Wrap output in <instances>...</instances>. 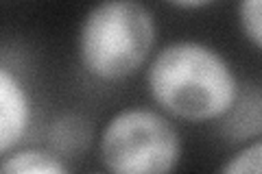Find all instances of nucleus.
<instances>
[{
    "mask_svg": "<svg viewBox=\"0 0 262 174\" xmlns=\"http://www.w3.org/2000/svg\"><path fill=\"white\" fill-rule=\"evenodd\" d=\"M219 174H262V139L249 142L221 165Z\"/></svg>",
    "mask_w": 262,
    "mask_h": 174,
    "instance_id": "6e6552de",
    "label": "nucleus"
},
{
    "mask_svg": "<svg viewBox=\"0 0 262 174\" xmlns=\"http://www.w3.org/2000/svg\"><path fill=\"white\" fill-rule=\"evenodd\" d=\"M146 87L160 111L186 122L221 120L241 96L238 77L214 46L170 41L151 59Z\"/></svg>",
    "mask_w": 262,
    "mask_h": 174,
    "instance_id": "f257e3e1",
    "label": "nucleus"
},
{
    "mask_svg": "<svg viewBox=\"0 0 262 174\" xmlns=\"http://www.w3.org/2000/svg\"><path fill=\"white\" fill-rule=\"evenodd\" d=\"M51 142L59 148V153L77 155L90 144V133L85 131V124L77 115H63L61 120L51 129Z\"/></svg>",
    "mask_w": 262,
    "mask_h": 174,
    "instance_id": "0eeeda50",
    "label": "nucleus"
},
{
    "mask_svg": "<svg viewBox=\"0 0 262 174\" xmlns=\"http://www.w3.org/2000/svg\"><path fill=\"white\" fill-rule=\"evenodd\" d=\"M155 37L158 24L146 5L136 0L94 5L79 27V61L103 83L125 81L146 63Z\"/></svg>",
    "mask_w": 262,
    "mask_h": 174,
    "instance_id": "f03ea898",
    "label": "nucleus"
},
{
    "mask_svg": "<svg viewBox=\"0 0 262 174\" xmlns=\"http://www.w3.org/2000/svg\"><path fill=\"white\" fill-rule=\"evenodd\" d=\"M223 131L232 142H245L262 133V98L256 89L238 96L236 105L223 118Z\"/></svg>",
    "mask_w": 262,
    "mask_h": 174,
    "instance_id": "39448f33",
    "label": "nucleus"
},
{
    "mask_svg": "<svg viewBox=\"0 0 262 174\" xmlns=\"http://www.w3.org/2000/svg\"><path fill=\"white\" fill-rule=\"evenodd\" d=\"M98 155L110 174H175L182 137L162 111L127 107L103 127Z\"/></svg>",
    "mask_w": 262,
    "mask_h": 174,
    "instance_id": "7ed1b4c3",
    "label": "nucleus"
},
{
    "mask_svg": "<svg viewBox=\"0 0 262 174\" xmlns=\"http://www.w3.org/2000/svg\"><path fill=\"white\" fill-rule=\"evenodd\" d=\"M31 122V101L27 87L11 68H0V151L9 155L24 137Z\"/></svg>",
    "mask_w": 262,
    "mask_h": 174,
    "instance_id": "20e7f679",
    "label": "nucleus"
},
{
    "mask_svg": "<svg viewBox=\"0 0 262 174\" xmlns=\"http://www.w3.org/2000/svg\"><path fill=\"white\" fill-rule=\"evenodd\" d=\"M0 174H70L63 157L42 148H24L5 155Z\"/></svg>",
    "mask_w": 262,
    "mask_h": 174,
    "instance_id": "423d86ee",
    "label": "nucleus"
},
{
    "mask_svg": "<svg viewBox=\"0 0 262 174\" xmlns=\"http://www.w3.org/2000/svg\"><path fill=\"white\" fill-rule=\"evenodd\" d=\"M210 3H206V0H199V3H175V7H179V9H199V7H208Z\"/></svg>",
    "mask_w": 262,
    "mask_h": 174,
    "instance_id": "9d476101",
    "label": "nucleus"
},
{
    "mask_svg": "<svg viewBox=\"0 0 262 174\" xmlns=\"http://www.w3.org/2000/svg\"><path fill=\"white\" fill-rule=\"evenodd\" d=\"M236 11L243 35L262 51V0H243Z\"/></svg>",
    "mask_w": 262,
    "mask_h": 174,
    "instance_id": "1a4fd4ad",
    "label": "nucleus"
}]
</instances>
